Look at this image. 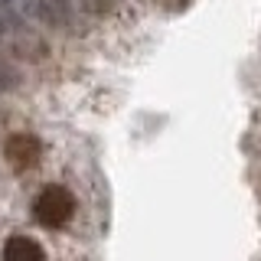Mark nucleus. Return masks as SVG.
<instances>
[{"mask_svg":"<svg viewBox=\"0 0 261 261\" xmlns=\"http://www.w3.org/2000/svg\"><path fill=\"white\" fill-rule=\"evenodd\" d=\"M30 216L43 228H65L79 216V193L62 179L43 183L30 199Z\"/></svg>","mask_w":261,"mask_h":261,"instance_id":"nucleus-1","label":"nucleus"},{"mask_svg":"<svg viewBox=\"0 0 261 261\" xmlns=\"http://www.w3.org/2000/svg\"><path fill=\"white\" fill-rule=\"evenodd\" d=\"M0 160L10 173H33L46 160V141L36 130H27V127L10 130L0 144Z\"/></svg>","mask_w":261,"mask_h":261,"instance_id":"nucleus-2","label":"nucleus"},{"mask_svg":"<svg viewBox=\"0 0 261 261\" xmlns=\"http://www.w3.org/2000/svg\"><path fill=\"white\" fill-rule=\"evenodd\" d=\"M0 261H46V248H43L39 239L16 232V235H10V239L4 242V248H0Z\"/></svg>","mask_w":261,"mask_h":261,"instance_id":"nucleus-3","label":"nucleus"},{"mask_svg":"<svg viewBox=\"0 0 261 261\" xmlns=\"http://www.w3.org/2000/svg\"><path fill=\"white\" fill-rule=\"evenodd\" d=\"M30 16L49 23V27H59V23L65 20V4H62V0H33V4H30Z\"/></svg>","mask_w":261,"mask_h":261,"instance_id":"nucleus-4","label":"nucleus"},{"mask_svg":"<svg viewBox=\"0 0 261 261\" xmlns=\"http://www.w3.org/2000/svg\"><path fill=\"white\" fill-rule=\"evenodd\" d=\"M0 4H4V0H0Z\"/></svg>","mask_w":261,"mask_h":261,"instance_id":"nucleus-5","label":"nucleus"}]
</instances>
